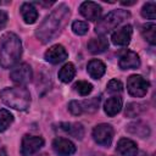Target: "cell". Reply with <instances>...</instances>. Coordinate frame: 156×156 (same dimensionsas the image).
Masks as SVG:
<instances>
[{
    "label": "cell",
    "mask_w": 156,
    "mask_h": 156,
    "mask_svg": "<svg viewBox=\"0 0 156 156\" xmlns=\"http://www.w3.org/2000/svg\"><path fill=\"white\" fill-rule=\"evenodd\" d=\"M68 17H69V7L63 4L60 5L49 16H46L45 20L41 22V24L35 30L37 38L44 44L54 40L65 28Z\"/></svg>",
    "instance_id": "6da1fadb"
},
{
    "label": "cell",
    "mask_w": 156,
    "mask_h": 156,
    "mask_svg": "<svg viewBox=\"0 0 156 156\" xmlns=\"http://www.w3.org/2000/svg\"><path fill=\"white\" fill-rule=\"evenodd\" d=\"M22 55V44L13 33H6L0 41V66L2 68L13 67Z\"/></svg>",
    "instance_id": "7a4b0ae2"
},
{
    "label": "cell",
    "mask_w": 156,
    "mask_h": 156,
    "mask_svg": "<svg viewBox=\"0 0 156 156\" xmlns=\"http://www.w3.org/2000/svg\"><path fill=\"white\" fill-rule=\"evenodd\" d=\"M0 99L5 105L18 111H24L30 105V94L28 89L20 85L4 88L0 91Z\"/></svg>",
    "instance_id": "3957f363"
},
{
    "label": "cell",
    "mask_w": 156,
    "mask_h": 156,
    "mask_svg": "<svg viewBox=\"0 0 156 156\" xmlns=\"http://www.w3.org/2000/svg\"><path fill=\"white\" fill-rule=\"evenodd\" d=\"M129 17H130V13L127 10H122V9L113 10L98 22V24L95 27V32L98 34L104 35V34L111 32L112 29H115L117 26H119L122 22H124Z\"/></svg>",
    "instance_id": "277c9868"
},
{
    "label": "cell",
    "mask_w": 156,
    "mask_h": 156,
    "mask_svg": "<svg viewBox=\"0 0 156 156\" xmlns=\"http://www.w3.org/2000/svg\"><path fill=\"white\" fill-rule=\"evenodd\" d=\"M149 89V82L139 74H133L127 79V90L134 98H143Z\"/></svg>",
    "instance_id": "5b68a950"
},
{
    "label": "cell",
    "mask_w": 156,
    "mask_h": 156,
    "mask_svg": "<svg viewBox=\"0 0 156 156\" xmlns=\"http://www.w3.org/2000/svg\"><path fill=\"white\" fill-rule=\"evenodd\" d=\"M113 138V128L111 124L101 123L93 129V139L101 146H110Z\"/></svg>",
    "instance_id": "8992f818"
},
{
    "label": "cell",
    "mask_w": 156,
    "mask_h": 156,
    "mask_svg": "<svg viewBox=\"0 0 156 156\" xmlns=\"http://www.w3.org/2000/svg\"><path fill=\"white\" fill-rule=\"evenodd\" d=\"M33 77V72H32V67L28 63H20L17 66H15L10 73V78L13 83L21 85H26L27 83H29L32 80Z\"/></svg>",
    "instance_id": "52a82bcc"
},
{
    "label": "cell",
    "mask_w": 156,
    "mask_h": 156,
    "mask_svg": "<svg viewBox=\"0 0 156 156\" xmlns=\"http://www.w3.org/2000/svg\"><path fill=\"white\" fill-rule=\"evenodd\" d=\"M44 146V139L37 135H24L21 144V154L23 156H32Z\"/></svg>",
    "instance_id": "ba28073f"
},
{
    "label": "cell",
    "mask_w": 156,
    "mask_h": 156,
    "mask_svg": "<svg viewBox=\"0 0 156 156\" xmlns=\"http://www.w3.org/2000/svg\"><path fill=\"white\" fill-rule=\"evenodd\" d=\"M44 57H45V60L48 62H50L52 65H57V63L63 62L68 57V54H67L66 49L62 45L56 44V45H52L51 48H49L45 51Z\"/></svg>",
    "instance_id": "9c48e42d"
},
{
    "label": "cell",
    "mask_w": 156,
    "mask_h": 156,
    "mask_svg": "<svg viewBox=\"0 0 156 156\" xmlns=\"http://www.w3.org/2000/svg\"><path fill=\"white\" fill-rule=\"evenodd\" d=\"M52 149L58 156H72L76 152L74 144L66 138H56L52 141Z\"/></svg>",
    "instance_id": "30bf717a"
},
{
    "label": "cell",
    "mask_w": 156,
    "mask_h": 156,
    "mask_svg": "<svg viewBox=\"0 0 156 156\" xmlns=\"http://www.w3.org/2000/svg\"><path fill=\"white\" fill-rule=\"evenodd\" d=\"M101 6L93 1H84L79 6V12L83 17H85L89 21H98L101 16Z\"/></svg>",
    "instance_id": "8fae6325"
},
{
    "label": "cell",
    "mask_w": 156,
    "mask_h": 156,
    "mask_svg": "<svg viewBox=\"0 0 156 156\" xmlns=\"http://www.w3.org/2000/svg\"><path fill=\"white\" fill-rule=\"evenodd\" d=\"M132 33H133V29H132V26L127 24V26H123L118 29H116L113 33H112V37H111V40L115 45H118V46H126L129 44L130 39H132Z\"/></svg>",
    "instance_id": "7c38bea8"
},
{
    "label": "cell",
    "mask_w": 156,
    "mask_h": 156,
    "mask_svg": "<svg viewBox=\"0 0 156 156\" xmlns=\"http://www.w3.org/2000/svg\"><path fill=\"white\" fill-rule=\"evenodd\" d=\"M118 65L121 69H135L140 66V58L136 52L126 51L123 55H121Z\"/></svg>",
    "instance_id": "4fadbf2b"
},
{
    "label": "cell",
    "mask_w": 156,
    "mask_h": 156,
    "mask_svg": "<svg viewBox=\"0 0 156 156\" xmlns=\"http://www.w3.org/2000/svg\"><path fill=\"white\" fill-rule=\"evenodd\" d=\"M116 150L122 156H135L138 154V146L135 141L128 138H122L118 140Z\"/></svg>",
    "instance_id": "5bb4252c"
},
{
    "label": "cell",
    "mask_w": 156,
    "mask_h": 156,
    "mask_svg": "<svg viewBox=\"0 0 156 156\" xmlns=\"http://www.w3.org/2000/svg\"><path fill=\"white\" fill-rule=\"evenodd\" d=\"M122 106H123V101L119 96H111L110 99L106 100L104 110H105V113L107 116L113 117V116H116L117 113L121 112Z\"/></svg>",
    "instance_id": "9a60e30c"
},
{
    "label": "cell",
    "mask_w": 156,
    "mask_h": 156,
    "mask_svg": "<svg viewBox=\"0 0 156 156\" xmlns=\"http://www.w3.org/2000/svg\"><path fill=\"white\" fill-rule=\"evenodd\" d=\"M127 130L133 134V135H136L139 138H147L150 135V128L146 123L141 122V121H136V122H133V123H129L127 126Z\"/></svg>",
    "instance_id": "2e32d148"
},
{
    "label": "cell",
    "mask_w": 156,
    "mask_h": 156,
    "mask_svg": "<svg viewBox=\"0 0 156 156\" xmlns=\"http://www.w3.org/2000/svg\"><path fill=\"white\" fill-rule=\"evenodd\" d=\"M108 48V40L104 35H100L98 38H93L88 43V50L91 54H101Z\"/></svg>",
    "instance_id": "e0dca14e"
},
{
    "label": "cell",
    "mask_w": 156,
    "mask_h": 156,
    "mask_svg": "<svg viewBox=\"0 0 156 156\" xmlns=\"http://www.w3.org/2000/svg\"><path fill=\"white\" fill-rule=\"evenodd\" d=\"M87 69H88V73L91 78L94 79H99L101 78L104 74H105V71H106V67H105V63L100 60H90L88 66H87Z\"/></svg>",
    "instance_id": "ac0fdd59"
},
{
    "label": "cell",
    "mask_w": 156,
    "mask_h": 156,
    "mask_svg": "<svg viewBox=\"0 0 156 156\" xmlns=\"http://www.w3.org/2000/svg\"><path fill=\"white\" fill-rule=\"evenodd\" d=\"M21 15H22L23 21L27 24H32V23H34L38 20V11H37V9L32 4H29V2L22 4V6H21Z\"/></svg>",
    "instance_id": "d6986e66"
},
{
    "label": "cell",
    "mask_w": 156,
    "mask_h": 156,
    "mask_svg": "<svg viewBox=\"0 0 156 156\" xmlns=\"http://www.w3.org/2000/svg\"><path fill=\"white\" fill-rule=\"evenodd\" d=\"M61 129L76 139H82L84 136V128L80 123H61Z\"/></svg>",
    "instance_id": "ffe728a7"
},
{
    "label": "cell",
    "mask_w": 156,
    "mask_h": 156,
    "mask_svg": "<svg viewBox=\"0 0 156 156\" xmlns=\"http://www.w3.org/2000/svg\"><path fill=\"white\" fill-rule=\"evenodd\" d=\"M76 76V67L73 63L68 62L62 66V68L58 71V79L63 83H69Z\"/></svg>",
    "instance_id": "44dd1931"
},
{
    "label": "cell",
    "mask_w": 156,
    "mask_h": 156,
    "mask_svg": "<svg viewBox=\"0 0 156 156\" xmlns=\"http://www.w3.org/2000/svg\"><path fill=\"white\" fill-rule=\"evenodd\" d=\"M141 34L146 41L151 45L156 44V26L155 23H146L141 27Z\"/></svg>",
    "instance_id": "7402d4cb"
},
{
    "label": "cell",
    "mask_w": 156,
    "mask_h": 156,
    "mask_svg": "<svg viewBox=\"0 0 156 156\" xmlns=\"http://www.w3.org/2000/svg\"><path fill=\"white\" fill-rule=\"evenodd\" d=\"M145 105L140 104V102H130L127 105L126 107V116L127 117H136L139 115H141L145 111Z\"/></svg>",
    "instance_id": "603a6c76"
},
{
    "label": "cell",
    "mask_w": 156,
    "mask_h": 156,
    "mask_svg": "<svg viewBox=\"0 0 156 156\" xmlns=\"http://www.w3.org/2000/svg\"><path fill=\"white\" fill-rule=\"evenodd\" d=\"M13 122V116L10 111L2 108L0 110V133L1 132H5L10 126L11 123Z\"/></svg>",
    "instance_id": "cb8c5ba5"
},
{
    "label": "cell",
    "mask_w": 156,
    "mask_h": 156,
    "mask_svg": "<svg viewBox=\"0 0 156 156\" xmlns=\"http://www.w3.org/2000/svg\"><path fill=\"white\" fill-rule=\"evenodd\" d=\"M141 16L147 20H155L156 17V4L154 1L146 2L141 9Z\"/></svg>",
    "instance_id": "d4e9b609"
},
{
    "label": "cell",
    "mask_w": 156,
    "mask_h": 156,
    "mask_svg": "<svg viewBox=\"0 0 156 156\" xmlns=\"http://www.w3.org/2000/svg\"><path fill=\"white\" fill-rule=\"evenodd\" d=\"M73 88H74V90H76L79 95H82V96H87V95L90 94L91 90H93V85H91L90 83L85 82V80H78L77 83H74Z\"/></svg>",
    "instance_id": "484cf974"
},
{
    "label": "cell",
    "mask_w": 156,
    "mask_h": 156,
    "mask_svg": "<svg viewBox=\"0 0 156 156\" xmlns=\"http://www.w3.org/2000/svg\"><path fill=\"white\" fill-rule=\"evenodd\" d=\"M82 104V108L83 111H87V112H94L99 108V99L98 98H93V99H88V100H84Z\"/></svg>",
    "instance_id": "4316f807"
},
{
    "label": "cell",
    "mask_w": 156,
    "mask_h": 156,
    "mask_svg": "<svg viewBox=\"0 0 156 156\" xmlns=\"http://www.w3.org/2000/svg\"><path fill=\"white\" fill-rule=\"evenodd\" d=\"M89 29V26L87 22H83V21H74L72 23V30L74 34L77 35H84Z\"/></svg>",
    "instance_id": "83f0119b"
},
{
    "label": "cell",
    "mask_w": 156,
    "mask_h": 156,
    "mask_svg": "<svg viewBox=\"0 0 156 156\" xmlns=\"http://www.w3.org/2000/svg\"><path fill=\"white\" fill-rule=\"evenodd\" d=\"M123 90V84L121 80L118 79H111L107 84V91L108 93H112V94H117V93H121Z\"/></svg>",
    "instance_id": "f1b7e54d"
},
{
    "label": "cell",
    "mask_w": 156,
    "mask_h": 156,
    "mask_svg": "<svg viewBox=\"0 0 156 156\" xmlns=\"http://www.w3.org/2000/svg\"><path fill=\"white\" fill-rule=\"evenodd\" d=\"M68 110H69V112H71L72 115H74V116H78V115H80V113L83 112L82 104L78 102V101H74V100L68 104Z\"/></svg>",
    "instance_id": "f546056e"
},
{
    "label": "cell",
    "mask_w": 156,
    "mask_h": 156,
    "mask_svg": "<svg viewBox=\"0 0 156 156\" xmlns=\"http://www.w3.org/2000/svg\"><path fill=\"white\" fill-rule=\"evenodd\" d=\"M7 23V15L4 11H0V29L4 28Z\"/></svg>",
    "instance_id": "4dcf8cb0"
},
{
    "label": "cell",
    "mask_w": 156,
    "mask_h": 156,
    "mask_svg": "<svg viewBox=\"0 0 156 156\" xmlns=\"http://www.w3.org/2000/svg\"><path fill=\"white\" fill-rule=\"evenodd\" d=\"M135 4V1H122V5H133Z\"/></svg>",
    "instance_id": "1f68e13d"
},
{
    "label": "cell",
    "mask_w": 156,
    "mask_h": 156,
    "mask_svg": "<svg viewBox=\"0 0 156 156\" xmlns=\"http://www.w3.org/2000/svg\"><path fill=\"white\" fill-rule=\"evenodd\" d=\"M0 156H7V155H6L5 149H1V150H0Z\"/></svg>",
    "instance_id": "d6a6232c"
},
{
    "label": "cell",
    "mask_w": 156,
    "mask_h": 156,
    "mask_svg": "<svg viewBox=\"0 0 156 156\" xmlns=\"http://www.w3.org/2000/svg\"><path fill=\"white\" fill-rule=\"evenodd\" d=\"M32 156H33V155H32ZM35 156H48V155H46V154H39V155H35Z\"/></svg>",
    "instance_id": "836d02e7"
}]
</instances>
